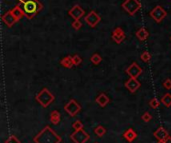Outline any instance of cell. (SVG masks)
Masks as SVG:
<instances>
[{
  "mask_svg": "<svg viewBox=\"0 0 171 143\" xmlns=\"http://www.w3.org/2000/svg\"><path fill=\"white\" fill-rule=\"evenodd\" d=\"M18 5L28 19H32L43 8L38 0H20Z\"/></svg>",
  "mask_w": 171,
  "mask_h": 143,
  "instance_id": "obj_1",
  "label": "cell"
},
{
  "mask_svg": "<svg viewBox=\"0 0 171 143\" xmlns=\"http://www.w3.org/2000/svg\"><path fill=\"white\" fill-rule=\"evenodd\" d=\"M33 140L35 143H60L61 137L49 126H46L34 137Z\"/></svg>",
  "mask_w": 171,
  "mask_h": 143,
  "instance_id": "obj_2",
  "label": "cell"
},
{
  "mask_svg": "<svg viewBox=\"0 0 171 143\" xmlns=\"http://www.w3.org/2000/svg\"><path fill=\"white\" fill-rule=\"evenodd\" d=\"M53 100H54L53 94L51 93L47 88H43V89L36 95V101L43 107H48L49 105L52 103Z\"/></svg>",
  "mask_w": 171,
  "mask_h": 143,
  "instance_id": "obj_3",
  "label": "cell"
},
{
  "mask_svg": "<svg viewBox=\"0 0 171 143\" xmlns=\"http://www.w3.org/2000/svg\"><path fill=\"white\" fill-rule=\"evenodd\" d=\"M122 8L129 15L133 16L141 8V2L139 0H125L122 3Z\"/></svg>",
  "mask_w": 171,
  "mask_h": 143,
  "instance_id": "obj_4",
  "label": "cell"
},
{
  "mask_svg": "<svg viewBox=\"0 0 171 143\" xmlns=\"http://www.w3.org/2000/svg\"><path fill=\"white\" fill-rule=\"evenodd\" d=\"M64 110H65L70 116L73 117V116H76L80 112L81 106L76 100L71 99V100H69V102L64 106Z\"/></svg>",
  "mask_w": 171,
  "mask_h": 143,
  "instance_id": "obj_5",
  "label": "cell"
},
{
  "mask_svg": "<svg viewBox=\"0 0 171 143\" xmlns=\"http://www.w3.org/2000/svg\"><path fill=\"white\" fill-rule=\"evenodd\" d=\"M70 138L74 143H85L89 140V134L85 132L83 129L75 130V132L70 135Z\"/></svg>",
  "mask_w": 171,
  "mask_h": 143,
  "instance_id": "obj_6",
  "label": "cell"
},
{
  "mask_svg": "<svg viewBox=\"0 0 171 143\" xmlns=\"http://www.w3.org/2000/svg\"><path fill=\"white\" fill-rule=\"evenodd\" d=\"M167 13H166V11L163 9V7H161L159 5L155 6L153 9L150 11V16L151 18H153L157 23H160L162 20H163Z\"/></svg>",
  "mask_w": 171,
  "mask_h": 143,
  "instance_id": "obj_7",
  "label": "cell"
},
{
  "mask_svg": "<svg viewBox=\"0 0 171 143\" xmlns=\"http://www.w3.org/2000/svg\"><path fill=\"white\" fill-rule=\"evenodd\" d=\"M85 22H86L90 27H95L96 25L101 21V17L99 14L96 13L95 11H90L87 16H85Z\"/></svg>",
  "mask_w": 171,
  "mask_h": 143,
  "instance_id": "obj_8",
  "label": "cell"
},
{
  "mask_svg": "<svg viewBox=\"0 0 171 143\" xmlns=\"http://www.w3.org/2000/svg\"><path fill=\"white\" fill-rule=\"evenodd\" d=\"M84 14H85L84 9L80 5H77V4L74 5L69 11H68V15L73 18L74 20H80V18L82 17V16H84Z\"/></svg>",
  "mask_w": 171,
  "mask_h": 143,
  "instance_id": "obj_9",
  "label": "cell"
},
{
  "mask_svg": "<svg viewBox=\"0 0 171 143\" xmlns=\"http://www.w3.org/2000/svg\"><path fill=\"white\" fill-rule=\"evenodd\" d=\"M126 73L132 78H137L139 75L142 73V69H141V67L137 64V63L134 62L126 69Z\"/></svg>",
  "mask_w": 171,
  "mask_h": 143,
  "instance_id": "obj_10",
  "label": "cell"
},
{
  "mask_svg": "<svg viewBox=\"0 0 171 143\" xmlns=\"http://www.w3.org/2000/svg\"><path fill=\"white\" fill-rule=\"evenodd\" d=\"M124 85H125V87L127 88V89L131 92V93H135V92L140 88L141 84L137 80V78H132V77H130V79H128V80L125 82Z\"/></svg>",
  "mask_w": 171,
  "mask_h": 143,
  "instance_id": "obj_11",
  "label": "cell"
},
{
  "mask_svg": "<svg viewBox=\"0 0 171 143\" xmlns=\"http://www.w3.org/2000/svg\"><path fill=\"white\" fill-rule=\"evenodd\" d=\"M112 39L116 42L117 44H120L121 42L125 39V33L123 31V29L120 27H116L112 32Z\"/></svg>",
  "mask_w": 171,
  "mask_h": 143,
  "instance_id": "obj_12",
  "label": "cell"
},
{
  "mask_svg": "<svg viewBox=\"0 0 171 143\" xmlns=\"http://www.w3.org/2000/svg\"><path fill=\"white\" fill-rule=\"evenodd\" d=\"M2 21L7 25L8 27H12L16 22H18V19L12 14L11 11H8L7 13H5L2 16Z\"/></svg>",
  "mask_w": 171,
  "mask_h": 143,
  "instance_id": "obj_13",
  "label": "cell"
},
{
  "mask_svg": "<svg viewBox=\"0 0 171 143\" xmlns=\"http://www.w3.org/2000/svg\"><path fill=\"white\" fill-rule=\"evenodd\" d=\"M153 135L155 136V138L157 140H162V141H165L167 138L169 137V134L168 132L163 127H159L157 130H155Z\"/></svg>",
  "mask_w": 171,
  "mask_h": 143,
  "instance_id": "obj_14",
  "label": "cell"
},
{
  "mask_svg": "<svg viewBox=\"0 0 171 143\" xmlns=\"http://www.w3.org/2000/svg\"><path fill=\"white\" fill-rule=\"evenodd\" d=\"M95 101L97 104H99V106L100 107H105L106 105H107L110 101V99L107 95H106L105 93H100L99 95L97 96L96 99H95Z\"/></svg>",
  "mask_w": 171,
  "mask_h": 143,
  "instance_id": "obj_15",
  "label": "cell"
},
{
  "mask_svg": "<svg viewBox=\"0 0 171 143\" xmlns=\"http://www.w3.org/2000/svg\"><path fill=\"white\" fill-rule=\"evenodd\" d=\"M123 137H124L128 142H132L133 140L136 139L137 134H136V132L132 128H129V129H127L124 133H123Z\"/></svg>",
  "mask_w": 171,
  "mask_h": 143,
  "instance_id": "obj_16",
  "label": "cell"
},
{
  "mask_svg": "<svg viewBox=\"0 0 171 143\" xmlns=\"http://www.w3.org/2000/svg\"><path fill=\"white\" fill-rule=\"evenodd\" d=\"M148 36H149V32L147 31V29L144 27H141L139 30L136 32V37H137L140 41L146 40L148 38Z\"/></svg>",
  "mask_w": 171,
  "mask_h": 143,
  "instance_id": "obj_17",
  "label": "cell"
},
{
  "mask_svg": "<svg viewBox=\"0 0 171 143\" xmlns=\"http://www.w3.org/2000/svg\"><path fill=\"white\" fill-rule=\"evenodd\" d=\"M11 12H12V14H13L15 17L18 19V21L22 18V17H24L25 16V14H24V12L22 11V9L19 7V5H16L14 8H12V9L10 10Z\"/></svg>",
  "mask_w": 171,
  "mask_h": 143,
  "instance_id": "obj_18",
  "label": "cell"
},
{
  "mask_svg": "<svg viewBox=\"0 0 171 143\" xmlns=\"http://www.w3.org/2000/svg\"><path fill=\"white\" fill-rule=\"evenodd\" d=\"M50 122L54 125H57L59 122H60V113L56 110L51 112L50 113Z\"/></svg>",
  "mask_w": 171,
  "mask_h": 143,
  "instance_id": "obj_19",
  "label": "cell"
},
{
  "mask_svg": "<svg viewBox=\"0 0 171 143\" xmlns=\"http://www.w3.org/2000/svg\"><path fill=\"white\" fill-rule=\"evenodd\" d=\"M60 64L63 67H65V68H71V67L74 65V63H73V60H72L71 56H66L61 60Z\"/></svg>",
  "mask_w": 171,
  "mask_h": 143,
  "instance_id": "obj_20",
  "label": "cell"
},
{
  "mask_svg": "<svg viewBox=\"0 0 171 143\" xmlns=\"http://www.w3.org/2000/svg\"><path fill=\"white\" fill-rule=\"evenodd\" d=\"M162 104H164L166 107H170L171 106V94L170 93H166L161 99Z\"/></svg>",
  "mask_w": 171,
  "mask_h": 143,
  "instance_id": "obj_21",
  "label": "cell"
},
{
  "mask_svg": "<svg viewBox=\"0 0 171 143\" xmlns=\"http://www.w3.org/2000/svg\"><path fill=\"white\" fill-rule=\"evenodd\" d=\"M94 133H95L98 137H102V136H104V134L106 133V129L103 127V126L98 125L97 127L94 129Z\"/></svg>",
  "mask_w": 171,
  "mask_h": 143,
  "instance_id": "obj_22",
  "label": "cell"
},
{
  "mask_svg": "<svg viewBox=\"0 0 171 143\" xmlns=\"http://www.w3.org/2000/svg\"><path fill=\"white\" fill-rule=\"evenodd\" d=\"M90 61L93 63V64H95V65H98L99 63L102 61V57L99 55V54H93V55L91 56L90 58Z\"/></svg>",
  "mask_w": 171,
  "mask_h": 143,
  "instance_id": "obj_23",
  "label": "cell"
},
{
  "mask_svg": "<svg viewBox=\"0 0 171 143\" xmlns=\"http://www.w3.org/2000/svg\"><path fill=\"white\" fill-rule=\"evenodd\" d=\"M159 105H160V103H159V101H158L157 98H153V99L150 100V102H149V106H150L151 108H153V109L158 108L159 107Z\"/></svg>",
  "mask_w": 171,
  "mask_h": 143,
  "instance_id": "obj_24",
  "label": "cell"
},
{
  "mask_svg": "<svg viewBox=\"0 0 171 143\" xmlns=\"http://www.w3.org/2000/svg\"><path fill=\"white\" fill-rule=\"evenodd\" d=\"M141 60L144 61V62H148L149 60L151 59V55H150V53H149L148 51H145L143 52L142 54H141Z\"/></svg>",
  "mask_w": 171,
  "mask_h": 143,
  "instance_id": "obj_25",
  "label": "cell"
},
{
  "mask_svg": "<svg viewBox=\"0 0 171 143\" xmlns=\"http://www.w3.org/2000/svg\"><path fill=\"white\" fill-rule=\"evenodd\" d=\"M72 127L75 130H80V129H83V124L80 120H76L72 123Z\"/></svg>",
  "mask_w": 171,
  "mask_h": 143,
  "instance_id": "obj_26",
  "label": "cell"
},
{
  "mask_svg": "<svg viewBox=\"0 0 171 143\" xmlns=\"http://www.w3.org/2000/svg\"><path fill=\"white\" fill-rule=\"evenodd\" d=\"M72 60H73V63H74L75 66H78L82 63V58H81L79 55H74L73 57H72Z\"/></svg>",
  "mask_w": 171,
  "mask_h": 143,
  "instance_id": "obj_27",
  "label": "cell"
},
{
  "mask_svg": "<svg viewBox=\"0 0 171 143\" xmlns=\"http://www.w3.org/2000/svg\"><path fill=\"white\" fill-rule=\"evenodd\" d=\"M72 27H73V29H75V30H78V29L82 27V23H81L80 20H74L73 22H72Z\"/></svg>",
  "mask_w": 171,
  "mask_h": 143,
  "instance_id": "obj_28",
  "label": "cell"
},
{
  "mask_svg": "<svg viewBox=\"0 0 171 143\" xmlns=\"http://www.w3.org/2000/svg\"><path fill=\"white\" fill-rule=\"evenodd\" d=\"M141 118H142V120L144 121V122H149V121L151 120L152 116H151V114L149 112H145L144 114L141 116Z\"/></svg>",
  "mask_w": 171,
  "mask_h": 143,
  "instance_id": "obj_29",
  "label": "cell"
},
{
  "mask_svg": "<svg viewBox=\"0 0 171 143\" xmlns=\"http://www.w3.org/2000/svg\"><path fill=\"white\" fill-rule=\"evenodd\" d=\"M5 143H20V141H19V139H18V138H17L16 136L11 135V136L5 141Z\"/></svg>",
  "mask_w": 171,
  "mask_h": 143,
  "instance_id": "obj_30",
  "label": "cell"
},
{
  "mask_svg": "<svg viewBox=\"0 0 171 143\" xmlns=\"http://www.w3.org/2000/svg\"><path fill=\"white\" fill-rule=\"evenodd\" d=\"M163 86H164L165 89H167V90L171 89V79L170 78L166 79V80L163 82Z\"/></svg>",
  "mask_w": 171,
  "mask_h": 143,
  "instance_id": "obj_31",
  "label": "cell"
},
{
  "mask_svg": "<svg viewBox=\"0 0 171 143\" xmlns=\"http://www.w3.org/2000/svg\"><path fill=\"white\" fill-rule=\"evenodd\" d=\"M165 143H171V137H170V136L167 138V139L165 140Z\"/></svg>",
  "mask_w": 171,
  "mask_h": 143,
  "instance_id": "obj_32",
  "label": "cell"
},
{
  "mask_svg": "<svg viewBox=\"0 0 171 143\" xmlns=\"http://www.w3.org/2000/svg\"><path fill=\"white\" fill-rule=\"evenodd\" d=\"M157 143H165V141H162V140H158Z\"/></svg>",
  "mask_w": 171,
  "mask_h": 143,
  "instance_id": "obj_33",
  "label": "cell"
},
{
  "mask_svg": "<svg viewBox=\"0 0 171 143\" xmlns=\"http://www.w3.org/2000/svg\"><path fill=\"white\" fill-rule=\"evenodd\" d=\"M95 143H98V142H95Z\"/></svg>",
  "mask_w": 171,
  "mask_h": 143,
  "instance_id": "obj_34",
  "label": "cell"
}]
</instances>
